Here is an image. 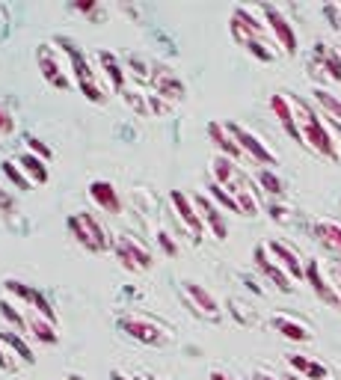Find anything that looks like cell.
I'll use <instances>...</instances> for the list:
<instances>
[{
	"instance_id": "cell-1",
	"label": "cell",
	"mask_w": 341,
	"mask_h": 380,
	"mask_svg": "<svg viewBox=\"0 0 341 380\" xmlns=\"http://www.w3.org/2000/svg\"><path fill=\"white\" fill-rule=\"evenodd\" d=\"M294 113H297V125H300L303 143L309 146L312 152L323 155L327 161H338V140H335V134H332V128L323 122L305 102H297V104H294Z\"/></svg>"
},
{
	"instance_id": "cell-2",
	"label": "cell",
	"mask_w": 341,
	"mask_h": 380,
	"mask_svg": "<svg viewBox=\"0 0 341 380\" xmlns=\"http://www.w3.org/2000/svg\"><path fill=\"white\" fill-rule=\"evenodd\" d=\"M60 45H63V51L68 54V60H72V72H75V80H77L80 92L87 95L90 102L104 104V98H107V95H104V87L98 84V77H95V72H92V63L77 51V45H75L72 39H60Z\"/></svg>"
},
{
	"instance_id": "cell-3",
	"label": "cell",
	"mask_w": 341,
	"mask_h": 380,
	"mask_svg": "<svg viewBox=\"0 0 341 380\" xmlns=\"http://www.w3.org/2000/svg\"><path fill=\"white\" fill-rule=\"evenodd\" d=\"M68 232H72V238L83 246V250H90V253H104V250H110V241H107L104 226H101L90 211L72 214V217H68Z\"/></svg>"
},
{
	"instance_id": "cell-4",
	"label": "cell",
	"mask_w": 341,
	"mask_h": 380,
	"mask_svg": "<svg viewBox=\"0 0 341 380\" xmlns=\"http://www.w3.org/2000/svg\"><path fill=\"white\" fill-rule=\"evenodd\" d=\"M113 250H116V259L122 261L125 271H148L151 261H155L151 259V250L143 246V241L136 235H119Z\"/></svg>"
},
{
	"instance_id": "cell-5",
	"label": "cell",
	"mask_w": 341,
	"mask_h": 380,
	"mask_svg": "<svg viewBox=\"0 0 341 380\" xmlns=\"http://www.w3.org/2000/svg\"><path fill=\"white\" fill-rule=\"evenodd\" d=\"M119 327L125 330V333L143 344H166L169 342V330L151 318H143V315H125L119 321Z\"/></svg>"
},
{
	"instance_id": "cell-6",
	"label": "cell",
	"mask_w": 341,
	"mask_h": 380,
	"mask_svg": "<svg viewBox=\"0 0 341 380\" xmlns=\"http://www.w3.org/2000/svg\"><path fill=\"white\" fill-rule=\"evenodd\" d=\"M36 63H39L42 77H45L54 89H72V77H68V69H65V63L60 60V54H57L54 45H39Z\"/></svg>"
},
{
	"instance_id": "cell-7",
	"label": "cell",
	"mask_w": 341,
	"mask_h": 380,
	"mask_svg": "<svg viewBox=\"0 0 341 380\" xmlns=\"http://www.w3.org/2000/svg\"><path fill=\"white\" fill-rule=\"evenodd\" d=\"M226 128H229V134L237 140V146L244 148L247 158H252L255 163H261V167H276V155H273L270 148L261 143L259 134H252V131H247V128H241V125H234V122H226Z\"/></svg>"
},
{
	"instance_id": "cell-8",
	"label": "cell",
	"mask_w": 341,
	"mask_h": 380,
	"mask_svg": "<svg viewBox=\"0 0 341 380\" xmlns=\"http://www.w3.org/2000/svg\"><path fill=\"white\" fill-rule=\"evenodd\" d=\"M261 15L267 21V30L273 33V42H276L285 54H297V33H294L291 21H288L276 6H261Z\"/></svg>"
},
{
	"instance_id": "cell-9",
	"label": "cell",
	"mask_w": 341,
	"mask_h": 380,
	"mask_svg": "<svg viewBox=\"0 0 341 380\" xmlns=\"http://www.w3.org/2000/svg\"><path fill=\"white\" fill-rule=\"evenodd\" d=\"M169 202H173V208H175V217H178L181 229H187L193 241H202L205 223H202L199 211H196V202H193L187 193H181V190H173V193H169Z\"/></svg>"
},
{
	"instance_id": "cell-10",
	"label": "cell",
	"mask_w": 341,
	"mask_h": 380,
	"mask_svg": "<svg viewBox=\"0 0 341 380\" xmlns=\"http://www.w3.org/2000/svg\"><path fill=\"white\" fill-rule=\"evenodd\" d=\"M4 288H6L9 294H15V297H18V300L30 303L33 309H36V315H42V318H48V321H54V324H57V312H54V306H50V303L45 300V294H42L39 288L24 286L21 279H6V283H4Z\"/></svg>"
},
{
	"instance_id": "cell-11",
	"label": "cell",
	"mask_w": 341,
	"mask_h": 380,
	"mask_svg": "<svg viewBox=\"0 0 341 380\" xmlns=\"http://www.w3.org/2000/svg\"><path fill=\"white\" fill-rule=\"evenodd\" d=\"M151 84H155V95L166 98L169 104H178L187 92L181 77L173 69H166V65H151Z\"/></svg>"
},
{
	"instance_id": "cell-12",
	"label": "cell",
	"mask_w": 341,
	"mask_h": 380,
	"mask_svg": "<svg viewBox=\"0 0 341 380\" xmlns=\"http://www.w3.org/2000/svg\"><path fill=\"white\" fill-rule=\"evenodd\" d=\"M305 279H309V286H312V291L320 297L327 306H341V291L335 288V283L330 276H323L320 273V264L318 261H305Z\"/></svg>"
},
{
	"instance_id": "cell-13",
	"label": "cell",
	"mask_w": 341,
	"mask_h": 380,
	"mask_svg": "<svg viewBox=\"0 0 341 380\" xmlns=\"http://www.w3.org/2000/svg\"><path fill=\"white\" fill-rule=\"evenodd\" d=\"M264 246H267V253L273 256V261H276L291 279H305V261H300V256H297L288 244H282V241H267Z\"/></svg>"
},
{
	"instance_id": "cell-14",
	"label": "cell",
	"mask_w": 341,
	"mask_h": 380,
	"mask_svg": "<svg viewBox=\"0 0 341 380\" xmlns=\"http://www.w3.org/2000/svg\"><path fill=\"white\" fill-rule=\"evenodd\" d=\"M255 268H259V271H261V273H264V276H267L270 283L276 286L279 291H285V294H288V291L294 288V286H291V276H288V273L279 268V264L273 261V256L267 253V246H264V244H261V246H255Z\"/></svg>"
},
{
	"instance_id": "cell-15",
	"label": "cell",
	"mask_w": 341,
	"mask_h": 380,
	"mask_svg": "<svg viewBox=\"0 0 341 380\" xmlns=\"http://www.w3.org/2000/svg\"><path fill=\"white\" fill-rule=\"evenodd\" d=\"M184 294L190 297V303L193 309L199 312V315H208L211 321H220L223 318V309H220V300L208 291V288H202L196 283H184Z\"/></svg>"
},
{
	"instance_id": "cell-16",
	"label": "cell",
	"mask_w": 341,
	"mask_h": 380,
	"mask_svg": "<svg viewBox=\"0 0 341 380\" xmlns=\"http://www.w3.org/2000/svg\"><path fill=\"white\" fill-rule=\"evenodd\" d=\"M196 211H199V217H202V223L205 226H208L211 229V232L217 235V241H226L229 238V226H226V217H223V214H220V208L208 200V196H196Z\"/></svg>"
},
{
	"instance_id": "cell-17",
	"label": "cell",
	"mask_w": 341,
	"mask_h": 380,
	"mask_svg": "<svg viewBox=\"0 0 341 380\" xmlns=\"http://www.w3.org/2000/svg\"><path fill=\"white\" fill-rule=\"evenodd\" d=\"M270 110L276 113V119H279V125L285 128V134L291 137V140H297V143H303V134H300V125H297V113H294V104L288 102L285 95H270Z\"/></svg>"
},
{
	"instance_id": "cell-18",
	"label": "cell",
	"mask_w": 341,
	"mask_h": 380,
	"mask_svg": "<svg viewBox=\"0 0 341 380\" xmlns=\"http://www.w3.org/2000/svg\"><path fill=\"white\" fill-rule=\"evenodd\" d=\"M90 196H92V202H95L101 211H107V214H122V200H119L113 181L95 178L92 185H90Z\"/></svg>"
},
{
	"instance_id": "cell-19",
	"label": "cell",
	"mask_w": 341,
	"mask_h": 380,
	"mask_svg": "<svg viewBox=\"0 0 341 380\" xmlns=\"http://www.w3.org/2000/svg\"><path fill=\"white\" fill-rule=\"evenodd\" d=\"M315 69H323L335 84H341V54L332 45H323V42L315 45Z\"/></svg>"
},
{
	"instance_id": "cell-20",
	"label": "cell",
	"mask_w": 341,
	"mask_h": 380,
	"mask_svg": "<svg viewBox=\"0 0 341 380\" xmlns=\"http://www.w3.org/2000/svg\"><path fill=\"white\" fill-rule=\"evenodd\" d=\"M208 137H211V140H214V146L220 148V155H226V158H232V161L244 158V148L237 146V140L229 134V128H226V125L211 122V125H208Z\"/></svg>"
},
{
	"instance_id": "cell-21",
	"label": "cell",
	"mask_w": 341,
	"mask_h": 380,
	"mask_svg": "<svg viewBox=\"0 0 341 380\" xmlns=\"http://www.w3.org/2000/svg\"><path fill=\"white\" fill-rule=\"evenodd\" d=\"M273 330L282 333L285 339H291V342H309L312 339L309 324H303V321H297L291 315H273Z\"/></svg>"
},
{
	"instance_id": "cell-22",
	"label": "cell",
	"mask_w": 341,
	"mask_h": 380,
	"mask_svg": "<svg viewBox=\"0 0 341 380\" xmlns=\"http://www.w3.org/2000/svg\"><path fill=\"white\" fill-rule=\"evenodd\" d=\"M0 344H6V348H9L15 357H21V362H27V366H33V362H36V357H33V348L27 344V339L18 333V330L0 327Z\"/></svg>"
},
{
	"instance_id": "cell-23",
	"label": "cell",
	"mask_w": 341,
	"mask_h": 380,
	"mask_svg": "<svg viewBox=\"0 0 341 380\" xmlns=\"http://www.w3.org/2000/svg\"><path fill=\"white\" fill-rule=\"evenodd\" d=\"M98 63H101V69H104V75L110 80V89L122 95L125 92V69H122V63H119V57L110 54V51H98Z\"/></svg>"
},
{
	"instance_id": "cell-24",
	"label": "cell",
	"mask_w": 341,
	"mask_h": 380,
	"mask_svg": "<svg viewBox=\"0 0 341 380\" xmlns=\"http://www.w3.org/2000/svg\"><path fill=\"white\" fill-rule=\"evenodd\" d=\"M315 235H318V241H320L323 250H330L332 256L341 259V226H338V223L320 220V223L315 226Z\"/></svg>"
},
{
	"instance_id": "cell-25",
	"label": "cell",
	"mask_w": 341,
	"mask_h": 380,
	"mask_svg": "<svg viewBox=\"0 0 341 380\" xmlns=\"http://www.w3.org/2000/svg\"><path fill=\"white\" fill-rule=\"evenodd\" d=\"M18 167L24 170V175L33 181V185H48V178H50V173H48V161L36 158L33 152H24V155L18 158Z\"/></svg>"
},
{
	"instance_id": "cell-26",
	"label": "cell",
	"mask_w": 341,
	"mask_h": 380,
	"mask_svg": "<svg viewBox=\"0 0 341 380\" xmlns=\"http://www.w3.org/2000/svg\"><path fill=\"white\" fill-rule=\"evenodd\" d=\"M288 366H291L294 374H300V377H309V380H327V369H323L320 362L309 359V357L288 354Z\"/></svg>"
},
{
	"instance_id": "cell-27",
	"label": "cell",
	"mask_w": 341,
	"mask_h": 380,
	"mask_svg": "<svg viewBox=\"0 0 341 380\" xmlns=\"http://www.w3.org/2000/svg\"><path fill=\"white\" fill-rule=\"evenodd\" d=\"M312 95H315V104L323 110V119L341 122V98L338 95H332L330 89H323V87H318Z\"/></svg>"
},
{
	"instance_id": "cell-28",
	"label": "cell",
	"mask_w": 341,
	"mask_h": 380,
	"mask_svg": "<svg viewBox=\"0 0 341 380\" xmlns=\"http://www.w3.org/2000/svg\"><path fill=\"white\" fill-rule=\"evenodd\" d=\"M30 333L36 336L42 344H57V342H60L57 324L48 321V318H42V315H33V318H30Z\"/></svg>"
},
{
	"instance_id": "cell-29",
	"label": "cell",
	"mask_w": 341,
	"mask_h": 380,
	"mask_svg": "<svg viewBox=\"0 0 341 380\" xmlns=\"http://www.w3.org/2000/svg\"><path fill=\"white\" fill-rule=\"evenodd\" d=\"M237 163L232 161V158H226V155H217L214 158V181L217 185H223V188H232L234 185V178H237Z\"/></svg>"
},
{
	"instance_id": "cell-30",
	"label": "cell",
	"mask_w": 341,
	"mask_h": 380,
	"mask_svg": "<svg viewBox=\"0 0 341 380\" xmlns=\"http://www.w3.org/2000/svg\"><path fill=\"white\" fill-rule=\"evenodd\" d=\"M229 190L234 193L237 208H241L244 217H255V214H259V202H255V196H252V190H249V188H244V185H232Z\"/></svg>"
},
{
	"instance_id": "cell-31",
	"label": "cell",
	"mask_w": 341,
	"mask_h": 380,
	"mask_svg": "<svg viewBox=\"0 0 341 380\" xmlns=\"http://www.w3.org/2000/svg\"><path fill=\"white\" fill-rule=\"evenodd\" d=\"M0 315H4L9 321L12 330H18V333H30V321L18 312V306H15L12 300H0Z\"/></svg>"
},
{
	"instance_id": "cell-32",
	"label": "cell",
	"mask_w": 341,
	"mask_h": 380,
	"mask_svg": "<svg viewBox=\"0 0 341 380\" xmlns=\"http://www.w3.org/2000/svg\"><path fill=\"white\" fill-rule=\"evenodd\" d=\"M208 193H211V200L220 202V208H226V211H232V214H241V208H237V200H234V193H232L229 188H223V185H217V181H211V185H208Z\"/></svg>"
},
{
	"instance_id": "cell-33",
	"label": "cell",
	"mask_w": 341,
	"mask_h": 380,
	"mask_svg": "<svg viewBox=\"0 0 341 380\" xmlns=\"http://www.w3.org/2000/svg\"><path fill=\"white\" fill-rule=\"evenodd\" d=\"M0 170H4V175H6V178H9L12 185L18 188V190H30V188H33V181L24 175V170H21L15 161H9V158H6L4 163H0Z\"/></svg>"
},
{
	"instance_id": "cell-34",
	"label": "cell",
	"mask_w": 341,
	"mask_h": 380,
	"mask_svg": "<svg viewBox=\"0 0 341 380\" xmlns=\"http://www.w3.org/2000/svg\"><path fill=\"white\" fill-rule=\"evenodd\" d=\"M255 181H259V188H261L264 193H270V196H282V181H279V175L273 173V170L261 167L259 173H255Z\"/></svg>"
},
{
	"instance_id": "cell-35",
	"label": "cell",
	"mask_w": 341,
	"mask_h": 380,
	"mask_svg": "<svg viewBox=\"0 0 341 380\" xmlns=\"http://www.w3.org/2000/svg\"><path fill=\"white\" fill-rule=\"evenodd\" d=\"M15 131H18V122H15V116H12V110L0 102V146H4Z\"/></svg>"
},
{
	"instance_id": "cell-36",
	"label": "cell",
	"mask_w": 341,
	"mask_h": 380,
	"mask_svg": "<svg viewBox=\"0 0 341 380\" xmlns=\"http://www.w3.org/2000/svg\"><path fill=\"white\" fill-rule=\"evenodd\" d=\"M122 95H125V104H128V107H134L136 113H140V116H151V110H148V95L136 92V89H134V92H131V89H125Z\"/></svg>"
},
{
	"instance_id": "cell-37",
	"label": "cell",
	"mask_w": 341,
	"mask_h": 380,
	"mask_svg": "<svg viewBox=\"0 0 341 380\" xmlns=\"http://www.w3.org/2000/svg\"><path fill=\"white\" fill-rule=\"evenodd\" d=\"M158 246L163 250V256H178V244L173 241V235H169L166 229H161V232H158Z\"/></svg>"
},
{
	"instance_id": "cell-38",
	"label": "cell",
	"mask_w": 341,
	"mask_h": 380,
	"mask_svg": "<svg viewBox=\"0 0 341 380\" xmlns=\"http://www.w3.org/2000/svg\"><path fill=\"white\" fill-rule=\"evenodd\" d=\"M128 65H131V75L143 77V80H151V65H148L146 60H140V57H131V60H128Z\"/></svg>"
},
{
	"instance_id": "cell-39",
	"label": "cell",
	"mask_w": 341,
	"mask_h": 380,
	"mask_svg": "<svg viewBox=\"0 0 341 380\" xmlns=\"http://www.w3.org/2000/svg\"><path fill=\"white\" fill-rule=\"evenodd\" d=\"M27 152H33V155L42 158V161H50V148L39 137H27Z\"/></svg>"
},
{
	"instance_id": "cell-40",
	"label": "cell",
	"mask_w": 341,
	"mask_h": 380,
	"mask_svg": "<svg viewBox=\"0 0 341 380\" xmlns=\"http://www.w3.org/2000/svg\"><path fill=\"white\" fill-rule=\"evenodd\" d=\"M148 110L158 113V116H166V113L173 110V104H169L166 98H161V95H148Z\"/></svg>"
},
{
	"instance_id": "cell-41",
	"label": "cell",
	"mask_w": 341,
	"mask_h": 380,
	"mask_svg": "<svg viewBox=\"0 0 341 380\" xmlns=\"http://www.w3.org/2000/svg\"><path fill=\"white\" fill-rule=\"evenodd\" d=\"M0 211H4L6 217H9V214H15V200H12L6 190H0Z\"/></svg>"
},
{
	"instance_id": "cell-42",
	"label": "cell",
	"mask_w": 341,
	"mask_h": 380,
	"mask_svg": "<svg viewBox=\"0 0 341 380\" xmlns=\"http://www.w3.org/2000/svg\"><path fill=\"white\" fill-rule=\"evenodd\" d=\"M270 217L279 220V223H285V220H288V208H282V205L273 202V205H270Z\"/></svg>"
},
{
	"instance_id": "cell-43",
	"label": "cell",
	"mask_w": 341,
	"mask_h": 380,
	"mask_svg": "<svg viewBox=\"0 0 341 380\" xmlns=\"http://www.w3.org/2000/svg\"><path fill=\"white\" fill-rule=\"evenodd\" d=\"M0 369H4V371H15V359H9L4 348H0Z\"/></svg>"
},
{
	"instance_id": "cell-44",
	"label": "cell",
	"mask_w": 341,
	"mask_h": 380,
	"mask_svg": "<svg viewBox=\"0 0 341 380\" xmlns=\"http://www.w3.org/2000/svg\"><path fill=\"white\" fill-rule=\"evenodd\" d=\"M327 125L332 128V134H335V140H338V146H341V122H335V119H327Z\"/></svg>"
},
{
	"instance_id": "cell-45",
	"label": "cell",
	"mask_w": 341,
	"mask_h": 380,
	"mask_svg": "<svg viewBox=\"0 0 341 380\" xmlns=\"http://www.w3.org/2000/svg\"><path fill=\"white\" fill-rule=\"evenodd\" d=\"M75 9H80V12H98V6L90 4V0H87V4H75Z\"/></svg>"
},
{
	"instance_id": "cell-46",
	"label": "cell",
	"mask_w": 341,
	"mask_h": 380,
	"mask_svg": "<svg viewBox=\"0 0 341 380\" xmlns=\"http://www.w3.org/2000/svg\"><path fill=\"white\" fill-rule=\"evenodd\" d=\"M211 380H234V377H232V374H226V371H220V369H217V371H211Z\"/></svg>"
},
{
	"instance_id": "cell-47",
	"label": "cell",
	"mask_w": 341,
	"mask_h": 380,
	"mask_svg": "<svg viewBox=\"0 0 341 380\" xmlns=\"http://www.w3.org/2000/svg\"><path fill=\"white\" fill-rule=\"evenodd\" d=\"M252 380H276V377H273V374H267V371H259V374H255Z\"/></svg>"
},
{
	"instance_id": "cell-48",
	"label": "cell",
	"mask_w": 341,
	"mask_h": 380,
	"mask_svg": "<svg viewBox=\"0 0 341 380\" xmlns=\"http://www.w3.org/2000/svg\"><path fill=\"white\" fill-rule=\"evenodd\" d=\"M110 377H113V380H131V377H128V374H122V371H113Z\"/></svg>"
},
{
	"instance_id": "cell-49",
	"label": "cell",
	"mask_w": 341,
	"mask_h": 380,
	"mask_svg": "<svg viewBox=\"0 0 341 380\" xmlns=\"http://www.w3.org/2000/svg\"><path fill=\"white\" fill-rule=\"evenodd\" d=\"M282 380H305V377H300V374H285Z\"/></svg>"
},
{
	"instance_id": "cell-50",
	"label": "cell",
	"mask_w": 341,
	"mask_h": 380,
	"mask_svg": "<svg viewBox=\"0 0 341 380\" xmlns=\"http://www.w3.org/2000/svg\"><path fill=\"white\" fill-rule=\"evenodd\" d=\"M68 380H83V377H80V374H72V377H68Z\"/></svg>"
}]
</instances>
